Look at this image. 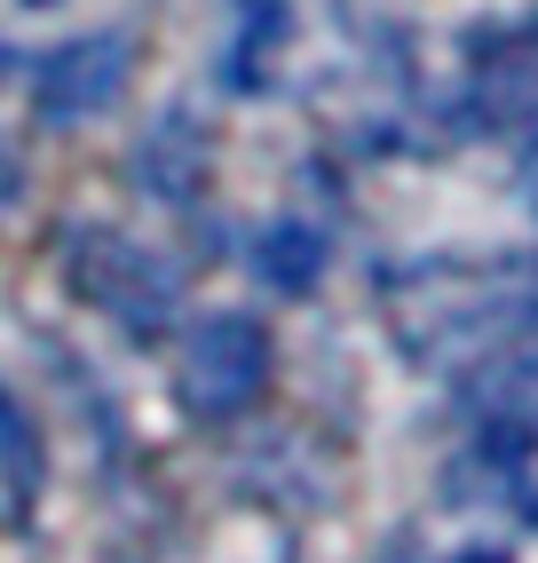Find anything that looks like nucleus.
<instances>
[{
    "instance_id": "obj_6",
    "label": "nucleus",
    "mask_w": 538,
    "mask_h": 563,
    "mask_svg": "<svg viewBox=\"0 0 538 563\" xmlns=\"http://www.w3.org/2000/svg\"><path fill=\"white\" fill-rule=\"evenodd\" d=\"M229 9H238V56H229V80L261 88V56L278 48V32H285V0H229Z\"/></svg>"
},
{
    "instance_id": "obj_2",
    "label": "nucleus",
    "mask_w": 538,
    "mask_h": 563,
    "mask_svg": "<svg viewBox=\"0 0 538 563\" xmlns=\"http://www.w3.org/2000/svg\"><path fill=\"white\" fill-rule=\"evenodd\" d=\"M127 64H135L127 32H80V41H64V48H48L32 64V111H41L48 128H80V120L120 103Z\"/></svg>"
},
{
    "instance_id": "obj_4",
    "label": "nucleus",
    "mask_w": 538,
    "mask_h": 563,
    "mask_svg": "<svg viewBox=\"0 0 538 563\" xmlns=\"http://www.w3.org/2000/svg\"><path fill=\"white\" fill-rule=\"evenodd\" d=\"M254 271L278 294H310L325 278V239L310 231V222H269L261 246H254Z\"/></svg>"
},
{
    "instance_id": "obj_7",
    "label": "nucleus",
    "mask_w": 538,
    "mask_h": 563,
    "mask_svg": "<svg viewBox=\"0 0 538 563\" xmlns=\"http://www.w3.org/2000/svg\"><path fill=\"white\" fill-rule=\"evenodd\" d=\"M16 191H24V167H16V143L0 135V214L16 207Z\"/></svg>"
},
{
    "instance_id": "obj_8",
    "label": "nucleus",
    "mask_w": 538,
    "mask_h": 563,
    "mask_svg": "<svg viewBox=\"0 0 538 563\" xmlns=\"http://www.w3.org/2000/svg\"><path fill=\"white\" fill-rule=\"evenodd\" d=\"M459 563H507V555H498V548H468V555H459Z\"/></svg>"
},
{
    "instance_id": "obj_5",
    "label": "nucleus",
    "mask_w": 538,
    "mask_h": 563,
    "mask_svg": "<svg viewBox=\"0 0 538 563\" xmlns=\"http://www.w3.org/2000/svg\"><path fill=\"white\" fill-rule=\"evenodd\" d=\"M0 484H9V508H16V516L41 500V484H48L41 429H32V412H24L9 389H0Z\"/></svg>"
},
{
    "instance_id": "obj_9",
    "label": "nucleus",
    "mask_w": 538,
    "mask_h": 563,
    "mask_svg": "<svg viewBox=\"0 0 538 563\" xmlns=\"http://www.w3.org/2000/svg\"><path fill=\"white\" fill-rule=\"evenodd\" d=\"M24 9H56V0H24Z\"/></svg>"
},
{
    "instance_id": "obj_10",
    "label": "nucleus",
    "mask_w": 538,
    "mask_h": 563,
    "mask_svg": "<svg viewBox=\"0 0 538 563\" xmlns=\"http://www.w3.org/2000/svg\"><path fill=\"white\" fill-rule=\"evenodd\" d=\"M0 71H9V56H0Z\"/></svg>"
},
{
    "instance_id": "obj_1",
    "label": "nucleus",
    "mask_w": 538,
    "mask_h": 563,
    "mask_svg": "<svg viewBox=\"0 0 538 563\" xmlns=\"http://www.w3.org/2000/svg\"><path fill=\"white\" fill-rule=\"evenodd\" d=\"M269 389V333L254 318H206L182 342V405L222 421V412H246Z\"/></svg>"
},
{
    "instance_id": "obj_3",
    "label": "nucleus",
    "mask_w": 538,
    "mask_h": 563,
    "mask_svg": "<svg viewBox=\"0 0 538 563\" xmlns=\"http://www.w3.org/2000/svg\"><path fill=\"white\" fill-rule=\"evenodd\" d=\"M71 278H80L88 302H103L120 325L150 333L167 310H175V278L150 262L143 246H127L120 231H88V239H71Z\"/></svg>"
}]
</instances>
